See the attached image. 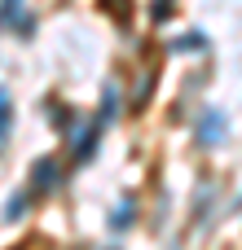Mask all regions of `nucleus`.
I'll return each instance as SVG.
<instances>
[{"instance_id": "f257e3e1", "label": "nucleus", "mask_w": 242, "mask_h": 250, "mask_svg": "<svg viewBox=\"0 0 242 250\" xmlns=\"http://www.w3.org/2000/svg\"><path fill=\"white\" fill-rule=\"evenodd\" d=\"M225 141V114L220 110H207L198 119V145H220Z\"/></svg>"}, {"instance_id": "20e7f679", "label": "nucleus", "mask_w": 242, "mask_h": 250, "mask_svg": "<svg viewBox=\"0 0 242 250\" xmlns=\"http://www.w3.org/2000/svg\"><path fill=\"white\" fill-rule=\"evenodd\" d=\"M4 136H9V92L0 88V145H4Z\"/></svg>"}, {"instance_id": "39448f33", "label": "nucleus", "mask_w": 242, "mask_h": 250, "mask_svg": "<svg viewBox=\"0 0 242 250\" xmlns=\"http://www.w3.org/2000/svg\"><path fill=\"white\" fill-rule=\"evenodd\" d=\"M4 215H9V220H22V215H26V193H18V198L9 202V211H4Z\"/></svg>"}, {"instance_id": "423d86ee", "label": "nucleus", "mask_w": 242, "mask_h": 250, "mask_svg": "<svg viewBox=\"0 0 242 250\" xmlns=\"http://www.w3.org/2000/svg\"><path fill=\"white\" fill-rule=\"evenodd\" d=\"M128 224H132V207L123 202V207H119V215H115V229H128Z\"/></svg>"}, {"instance_id": "7ed1b4c3", "label": "nucleus", "mask_w": 242, "mask_h": 250, "mask_svg": "<svg viewBox=\"0 0 242 250\" xmlns=\"http://www.w3.org/2000/svg\"><path fill=\"white\" fill-rule=\"evenodd\" d=\"M18 9H22V0H0V26H9L18 18Z\"/></svg>"}, {"instance_id": "f03ea898", "label": "nucleus", "mask_w": 242, "mask_h": 250, "mask_svg": "<svg viewBox=\"0 0 242 250\" xmlns=\"http://www.w3.org/2000/svg\"><path fill=\"white\" fill-rule=\"evenodd\" d=\"M57 185V158H40L35 167H31V189L35 193H48Z\"/></svg>"}]
</instances>
